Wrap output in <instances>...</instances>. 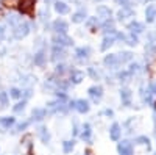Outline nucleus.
<instances>
[{
  "mask_svg": "<svg viewBox=\"0 0 156 155\" xmlns=\"http://www.w3.org/2000/svg\"><path fill=\"white\" fill-rule=\"evenodd\" d=\"M150 71H151V72H156V61H153V63L150 64Z\"/></svg>",
  "mask_w": 156,
  "mask_h": 155,
  "instance_id": "43",
  "label": "nucleus"
},
{
  "mask_svg": "<svg viewBox=\"0 0 156 155\" xmlns=\"http://www.w3.org/2000/svg\"><path fill=\"white\" fill-rule=\"evenodd\" d=\"M37 135H39V138H41L42 143H45V144L50 141V133H48V130L45 127H39L37 128Z\"/></svg>",
  "mask_w": 156,
  "mask_h": 155,
  "instance_id": "13",
  "label": "nucleus"
},
{
  "mask_svg": "<svg viewBox=\"0 0 156 155\" xmlns=\"http://www.w3.org/2000/svg\"><path fill=\"white\" fill-rule=\"evenodd\" d=\"M64 57H66V50L59 46H53V49H51V60L58 61V60H62Z\"/></svg>",
  "mask_w": 156,
  "mask_h": 155,
  "instance_id": "8",
  "label": "nucleus"
},
{
  "mask_svg": "<svg viewBox=\"0 0 156 155\" xmlns=\"http://www.w3.org/2000/svg\"><path fill=\"white\" fill-rule=\"evenodd\" d=\"M145 17H147V22H153L154 20V17H156V8L153 5H150L145 9Z\"/></svg>",
  "mask_w": 156,
  "mask_h": 155,
  "instance_id": "15",
  "label": "nucleus"
},
{
  "mask_svg": "<svg viewBox=\"0 0 156 155\" xmlns=\"http://www.w3.org/2000/svg\"><path fill=\"white\" fill-rule=\"evenodd\" d=\"M137 71H139V64L134 63V64H131V66H129V71H128V72L133 74V72H137Z\"/></svg>",
  "mask_w": 156,
  "mask_h": 155,
  "instance_id": "40",
  "label": "nucleus"
},
{
  "mask_svg": "<svg viewBox=\"0 0 156 155\" xmlns=\"http://www.w3.org/2000/svg\"><path fill=\"white\" fill-rule=\"evenodd\" d=\"M23 108H25V100H22V102H17L16 105H14V111H16V113H20Z\"/></svg>",
  "mask_w": 156,
  "mask_h": 155,
  "instance_id": "33",
  "label": "nucleus"
},
{
  "mask_svg": "<svg viewBox=\"0 0 156 155\" xmlns=\"http://www.w3.org/2000/svg\"><path fill=\"white\" fill-rule=\"evenodd\" d=\"M97 13H98V16L103 17V19H109V17H111V11H109V8H106V6H98V8H97Z\"/></svg>",
  "mask_w": 156,
  "mask_h": 155,
  "instance_id": "20",
  "label": "nucleus"
},
{
  "mask_svg": "<svg viewBox=\"0 0 156 155\" xmlns=\"http://www.w3.org/2000/svg\"><path fill=\"white\" fill-rule=\"evenodd\" d=\"M67 71V66H64V64H58L56 66V74H64Z\"/></svg>",
  "mask_w": 156,
  "mask_h": 155,
  "instance_id": "35",
  "label": "nucleus"
},
{
  "mask_svg": "<svg viewBox=\"0 0 156 155\" xmlns=\"http://www.w3.org/2000/svg\"><path fill=\"white\" fill-rule=\"evenodd\" d=\"M67 28H69V27H67V22H66V20L58 19V20L53 22V30H55L56 33H66Z\"/></svg>",
  "mask_w": 156,
  "mask_h": 155,
  "instance_id": "9",
  "label": "nucleus"
},
{
  "mask_svg": "<svg viewBox=\"0 0 156 155\" xmlns=\"http://www.w3.org/2000/svg\"><path fill=\"white\" fill-rule=\"evenodd\" d=\"M103 63H105V66H106V68H117V66L120 64V60H119V57H117V55L109 54V55L105 57Z\"/></svg>",
  "mask_w": 156,
  "mask_h": 155,
  "instance_id": "6",
  "label": "nucleus"
},
{
  "mask_svg": "<svg viewBox=\"0 0 156 155\" xmlns=\"http://www.w3.org/2000/svg\"><path fill=\"white\" fill-rule=\"evenodd\" d=\"M128 30L129 31H131L133 35H137V33H142V31H144V25H142L140 22H131V24H129L128 25Z\"/></svg>",
  "mask_w": 156,
  "mask_h": 155,
  "instance_id": "10",
  "label": "nucleus"
},
{
  "mask_svg": "<svg viewBox=\"0 0 156 155\" xmlns=\"http://www.w3.org/2000/svg\"><path fill=\"white\" fill-rule=\"evenodd\" d=\"M133 14V11H131V8H122L119 13H117V16H119V19L122 20V19H126V17H129Z\"/></svg>",
  "mask_w": 156,
  "mask_h": 155,
  "instance_id": "24",
  "label": "nucleus"
},
{
  "mask_svg": "<svg viewBox=\"0 0 156 155\" xmlns=\"http://www.w3.org/2000/svg\"><path fill=\"white\" fill-rule=\"evenodd\" d=\"M12 124H14V118L12 116H5V118H0V125L3 128H9Z\"/></svg>",
  "mask_w": 156,
  "mask_h": 155,
  "instance_id": "19",
  "label": "nucleus"
},
{
  "mask_svg": "<svg viewBox=\"0 0 156 155\" xmlns=\"http://www.w3.org/2000/svg\"><path fill=\"white\" fill-rule=\"evenodd\" d=\"M28 124H30L28 121H25V122H20V124H19V125H17V127H16V128H14V130H12V132H14V133H16V132H22V130H25V128L28 127Z\"/></svg>",
  "mask_w": 156,
  "mask_h": 155,
  "instance_id": "31",
  "label": "nucleus"
},
{
  "mask_svg": "<svg viewBox=\"0 0 156 155\" xmlns=\"http://www.w3.org/2000/svg\"><path fill=\"white\" fill-rule=\"evenodd\" d=\"M17 3H19V0H5V2H3V5L8 6V8H14Z\"/></svg>",
  "mask_w": 156,
  "mask_h": 155,
  "instance_id": "34",
  "label": "nucleus"
},
{
  "mask_svg": "<svg viewBox=\"0 0 156 155\" xmlns=\"http://www.w3.org/2000/svg\"><path fill=\"white\" fill-rule=\"evenodd\" d=\"M23 97H25V99H28V97H31V89H27V91L23 93Z\"/></svg>",
  "mask_w": 156,
  "mask_h": 155,
  "instance_id": "42",
  "label": "nucleus"
},
{
  "mask_svg": "<svg viewBox=\"0 0 156 155\" xmlns=\"http://www.w3.org/2000/svg\"><path fill=\"white\" fill-rule=\"evenodd\" d=\"M151 89H153L151 93H156V83H153V85H151Z\"/></svg>",
  "mask_w": 156,
  "mask_h": 155,
  "instance_id": "45",
  "label": "nucleus"
},
{
  "mask_svg": "<svg viewBox=\"0 0 156 155\" xmlns=\"http://www.w3.org/2000/svg\"><path fill=\"white\" fill-rule=\"evenodd\" d=\"M55 9H56V13H59V14H66V13H69V6L64 2H56L55 3Z\"/></svg>",
  "mask_w": 156,
  "mask_h": 155,
  "instance_id": "21",
  "label": "nucleus"
},
{
  "mask_svg": "<svg viewBox=\"0 0 156 155\" xmlns=\"http://www.w3.org/2000/svg\"><path fill=\"white\" fill-rule=\"evenodd\" d=\"M117 5H122L123 8H128V0H115Z\"/></svg>",
  "mask_w": 156,
  "mask_h": 155,
  "instance_id": "41",
  "label": "nucleus"
},
{
  "mask_svg": "<svg viewBox=\"0 0 156 155\" xmlns=\"http://www.w3.org/2000/svg\"><path fill=\"white\" fill-rule=\"evenodd\" d=\"M45 113H47V111H45L44 108H34L31 114H33V119H34V121H41V119L45 118Z\"/></svg>",
  "mask_w": 156,
  "mask_h": 155,
  "instance_id": "16",
  "label": "nucleus"
},
{
  "mask_svg": "<svg viewBox=\"0 0 156 155\" xmlns=\"http://www.w3.org/2000/svg\"><path fill=\"white\" fill-rule=\"evenodd\" d=\"M87 72H89V75L92 77V79H95V80L98 79V74H97V72L94 71V68H89V69H87Z\"/></svg>",
  "mask_w": 156,
  "mask_h": 155,
  "instance_id": "37",
  "label": "nucleus"
},
{
  "mask_svg": "<svg viewBox=\"0 0 156 155\" xmlns=\"http://www.w3.org/2000/svg\"><path fill=\"white\" fill-rule=\"evenodd\" d=\"M73 146H75L73 141H64V143H62V150L66 152V153H69V152H72Z\"/></svg>",
  "mask_w": 156,
  "mask_h": 155,
  "instance_id": "27",
  "label": "nucleus"
},
{
  "mask_svg": "<svg viewBox=\"0 0 156 155\" xmlns=\"http://www.w3.org/2000/svg\"><path fill=\"white\" fill-rule=\"evenodd\" d=\"M137 143L139 144H148V138L147 136H139L137 138Z\"/></svg>",
  "mask_w": 156,
  "mask_h": 155,
  "instance_id": "38",
  "label": "nucleus"
},
{
  "mask_svg": "<svg viewBox=\"0 0 156 155\" xmlns=\"http://www.w3.org/2000/svg\"><path fill=\"white\" fill-rule=\"evenodd\" d=\"M75 55H76L78 58H87V55H89V49H87V47H80V49H76Z\"/></svg>",
  "mask_w": 156,
  "mask_h": 155,
  "instance_id": "26",
  "label": "nucleus"
},
{
  "mask_svg": "<svg viewBox=\"0 0 156 155\" xmlns=\"http://www.w3.org/2000/svg\"><path fill=\"white\" fill-rule=\"evenodd\" d=\"M34 2H36V0H19V8H20V11L25 13V14H31L33 6H34Z\"/></svg>",
  "mask_w": 156,
  "mask_h": 155,
  "instance_id": "4",
  "label": "nucleus"
},
{
  "mask_svg": "<svg viewBox=\"0 0 156 155\" xmlns=\"http://www.w3.org/2000/svg\"><path fill=\"white\" fill-rule=\"evenodd\" d=\"M117 149H119L120 155H133V147H131L129 141H122V143H119Z\"/></svg>",
  "mask_w": 156,
  "mask_h": 155,
  "instance_id": "7",
  "label": "nucleus"
},
{
  "mask_svg": "<svg viewBox=\"0 0 156 155\" xmlns=\"http://www.w3.org/2000/svg\"><path fill=\"white\" fill-rule=\"evenodd\" d=\"M70 107L75 108L76 111H80V113H87L89 111V103L83 99L80 100H75V102H70Z\"/></svg>",
  "mask_w": 156,
  "mask_h": 155,
  "instance_id": "5",
  "label": "nucleus"
},
{
  "mask_svg": "<svg viewBox=\"0 0 156 155\" xmlns=\"http://www.w3.org/2000/svg\"><path fill=\"white\" fill-rule=\"evenodd\" d=\"M84 155H94V153L90 152V150H86V152H84Z\"/></svg>",
  "mask_w": 156,
  "mask_h": 155,
  "instance_id": "46",
  "label": "nucleus"
},
{
  "mask_svg": "<svg viewBox=\"0 0 156 155\" xmlns=\"http://www.w3.org/2000/svg\"><path fill=\"white\" fill-rule=\"evenodd\" d=\"M84 17H86V13H84L83 9H80V11H76L75 14L72 16V20L78 24V22H83V20H84Z\"/></svg>",
  "mask_w": 156,
  "mask_h": 155,
  "instance_id": "25",
  "label": "nucleus"
},
{
  "mask_svg": "<svg viewBox=\"0 0 156 155\" xmlns=\"http://www.w3.org/2000/svg\"><path fill=\"white\" fill-rule=\"evenodd\" d=\"M131 54H129V52H123V54L119 57V60H120V63H123V61H129V60H131Z\"/></svg>",
  "mask_w": 156,
  "mask_h": 155,
  "instance_id": "32",
  "label": "nucleus"
},
{
  "mask_svg": "<svg viewBox=\"0 0 156 155\" xmlns=\"http://www.w3.org/2000/svg\"><path fill=\"white\" fill-rule=\"evenodd\" d=\"M84 79V74L81 71H72L70 72V80L72 83H81V80Z\"/></svg>",
  "mask_w": 156,
  "mask_h": 155,
  "instance_id": "14",
  "label": "nucleus"
},
{
  "mask_svg": "<svg viewBox=\"0 0 156 155\" xmlns=\"http://www.w3.org/2000/svg\"><path fill=\"white\" fill-rule=\"evenodd\" d=\"M125 41H126V44H129V46H136V44H137V36L131 33L129 36H125Z\"/></svg>",
  "mask_w": 156,
  "mask_h": 155,
  "instance_id": "28",
  "label": "nucleus"
},
{
  "mask_svg": "<svg viewBox=\"0 0 156 155\" xmlns=\"http://www.w3.org/2000/svg\"><path fill=\"white\" fill-rule=\"evenodd\" d=\"M90 135H92L90 125H89V124H84V127H83V133H81V138L86 141V143H90Z\"/></svg>",
  "mask_w": 156,
  "mask_h": 155,
  "instance_id": "18",
  "label": "nucleus"
},
{
  "mask_svg": "<svg viewBox=\"0 0 156 155\" xmlns=\"http://www.w3.org/2000/svg\"><path fill=\"white\" fill-rule=\"evenodd\" d=\"M86 24H87V27H94V25H98V19L97 17H92V19H89Z\"/></svg>",
  "mask_w": 156,
  "mask_h": 155,
  "instance_id": "36",
  "label": "nucleus"
},
{
  "mask_svg": "<svg viewBox=\"0 0 156 155\" xmlns=\"http://www.w3.org/2000/svg\"><path fill=\"white\" fill-rule=\"evenodd\" d=\"M87 94L90 96V99H92V102H98L100 99H101V96H103V89H101V86H90L89 89H87Z\"/></svg>",
  "mask_w": 156,
  "mask_h": 155,
  "instance_id": "3",
  "label": "nucleus"
},
{
  "mask_svg": "<svg viewBox=\"0 0 156 155\" xmlns=\"http://www.w3.org/2000/svg\"><path fill=\"white\" fill-rule=\"evenodd\" d=\"M53 42H55V46L62 47V46H70V44H72V39H70L66 33H56V35L53 36Z\"/></svg>",
  "mask_w": 156,
  "mask_h": 155,
  "instance_id": "2",
  "label": "nucleus"
},
{
  "mask_svg": "<svg viewBox=\"0 0 156 155\" xmlns=\"http://www.w3.org/2000/svg\"><path fill=\"white\" fill-rule=\"evenodd\" d=\"M28 33H30V25L27 22H19L14 27V30H12V35H14L16 39H22V38H25Z\"/></svg>",
  "mask_w": 156,
  "mask_h": 155,
  "instance_id": "1",
  "label": "nucleus"
},
{
  "mask_svg": "<svg viewBox=\"0 0 156 155\" xmlns=\"http://www.w3.org/2000/svg\"><path fill=\"white\" fill-rule=\"evenodd\" d=\"M44 63H45V54L41 50V52H37V54L34 55V64L36 66H42Z\"/></svg>",
  "mask_w": 156,
  "mask_h": 155,
  "instance_id": "22",
  "label": "nucleus"
},
{
  "mask_svg": "<svg viewBox=\"0 0 156 155\" xmlns=\"http://www.w3.org/2000/svg\"><path fill=\"white\" fill-rule=\"evenodd\" d=\"M2 35H3V27L0 25V36H2Z\"/></svg>",
  "mask_w": 156,
  "mask_h": 155,
  "instance_id": "47",
  "label": "nucleus"
},
{
  "mask_svg": "<svg viewBox=\"0 0 156 155\" xmlns=\"http://www.w3.org/2000/svg\"><path fill=\"white\" fill-rule=\"evenodd\" d=\"M120 125L117 124V122H114L112 124V127H111V130H109V135H111V139H114V141H117L120 138Z\"/></svg>",
  "mask_w": 156,
  "mask_h": 155,
  "instance_id": "12",
  "label": "nucleus"
},
{
  "mask_svg": "<svg viewBox=\"0 0 156 155\" xmlns=\"http://www.w3.org/2000/svg\"><path fill=\"white\" fill-rule=\"evenodd\" d=\"M115 38H117L115 33H111L109 36L106 35V36H105V39H103V44H101V50H106L108 47H111V46L114 44V39H115Z\"/></svg>",
  "mask_w": 156,
  "mask_h": 155,
  "instance_id": "11",
  "label": "nucleus"
},
{
  "mask_svg": "<svg viewBox=\"0 0 156 155\" xmlns=\"http://www.w3.org/2000/svg\"><path fill=\"white\" fill-rule=\"evenodd\" d=\"M9 96L12 99H20L22 97V91H20V89H17V88H11L9 89Z\"/></svg>",
  "mask_w": 156,
  "mask_h": 155,
  "instance_id": "29",
  "label": "nucleus"
},
{
  "mask_svg": "<svg viewBox=\"0 0 156 155\" xmlns=\"http://www.w3.org/2000/svg\"><path fill=\"white\" fill-rule=\"evenodd\" d=\"M105 114H108V116H112V111H111V110H105Z\"/></svg>",
  "mask_w": 156,
  "mask_h": 155,
  "instance_id": "44",
  "label": "nucleus"
},
{
  "mask_svg": "<svg viewBox=\"0 0 156 155\" xmlns=\"http://www.w3.org/2000/svg\"><path fill=\"white\" fill-rule=\"evenodd\" d=\"M129 75H131L129 72H122V74L119 75V79H120V80H123V82H128V77H129Z\"/></svg>",
  "mask_w": 156,
  "mask_h": 155,
  "instance_id": "39",
  "label": "nucleus"
},
{
  "mask_svg": "<svg viewBox=\"0 0 156 155\" xmlns=\"http://www.w3.org/2000/svg\"><path fill=\"white\" fill-rule=\"evenodd\" d=\"M120 97L123 100V105H129L131 103V93H129V89H122L120 91Z\"/></svg>",
  "mask_w": 156,
  "mask_h": 155,
  "instance_id": "17",
  "label": "nucleus"
},
{
  "mask_svg": "<svg viewBox=\"0 0 156 155\" xmlns=\"http://www.w3.org/2000/svg\"><path fill=\"white\" fill-rule=\"evenodd\" d=\"M103 31H105L106 35L108 33H114V22L111 19H106L105 24H103Z\"/></svg>",
  "mask_w": 156,
  "mask_h": 155,
  "instance_id": "23",
  "label": "nucleus"
},
{
  "mask_svg": "<svg viewBox=\"0 0 156 155\" xmlns=\"http://www.w3.org/2000/svg\"><path fill=\"white\" fill-rule=\"evenodd\" d=\"M0 103H2V107H6L8 105V94L0 91Z\"/></svg>",
  "mask_w": 156,
  "mask_h": 155,
  "instance_id": "30",
  "label": "nucleus"
}]
</instances>
